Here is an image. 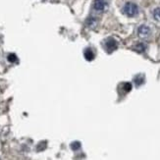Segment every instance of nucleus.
<instances>
[{
  "mask_svg": "<svg viewBox=\"0 0 160 160\" xmlns=\"http://www.w3.org/2000/svg\"><path fill=\"white\" fill-rule=\"evenodd\" d=\"M105 46H106V50H108V52H112L117 48V41L114 39L110 37L105 42Z\"/></svg>",
  "mask_w": 160,
  "mask_h": 160,
  "instance_id": "20e7f679",
  "label": "nucleus"
},
{
  "mask_svg": "<svg viewBox=\"0 0 160 160\" xmlns=\"http://www.w3.org/2000/svg\"><path fill=\"white\" fill-rule=\"evenodd\" d=\"M152 15H153V18H154L156 21H160V7L154 9Z\"/></svg>",
  "mask_w": 160,
  "mask_h": 160,
  "instance_id": "423d86ee",
  "label": "nucleus"
},
{
  "mask_svg": "<svg viewBox=\"0 0 160 160\" xmlns=\"http://www.w3.org/2000/svg\"><path fill=\"white\" fill-rule=\"evenodd\" d=\"M123 12L128 17H135L139 14V7L137 4L132 2L126 3L125 6L123 7Z\"/></svg>",
  "mask_w": 160,
  "mask_h": 160,
  "instance_id": "f257e3e1",
  "label": "nucleus"
},
{
  "mask_svg": "<svg viewBox=\"0 0 160 160\" xmlns=\"http://www.w3.org/2000/svg\"><path fill=\"white\" fill-rule=\"evenodd\" d=\"M123 87H124L125 93H129V91L132 90V84L130 83H126V84H124Z\"/></svg>",
  "mask_w": 160,
  "mask_h": 160,
  "instance_id": "6e6552de",
  "label": "nucleus"
},
{
  "mask_svg": "<svg viewBox=\"0 0 160 160\" xmlns=\"http://www.w3.org/2000/svg\"><path fill=\"white\" fill-rule=\"evenodd\" d=\"M18 60V58H17L16 54H9L8 55V61L9 62H16V61Z\"/></svg>",
  "mask_w": 160,
  "mask_h": 160,
  "instance_id": "0eeeda50",
  "label": "nucleus"
},
{
  "mask_svg": "<svg viewBox=\"0 0 160 160\" xmlns=\"http://www.w3.org/2000/svg\"><path fill=\"white\" fill-rule=\"evenodd\" d=\"M144 45L142 43H139L137 46H136V49H137L138 51H139V52H141V51H144Z\"/></svg>",
  "mask_w": 160,
  "mask_h": 160,
  "instance_id": "1a4fd4ad",
  "label": "nucleus"
},
{
  "mask_svg": "<svg viewBox=\"0 0 160 160\" xmlns=\"http://www.w3.org/2000/svg\"><path fill=\"white\" fill-rule=\"evenodd\" d=\"M138 35H139V36L142 37V39L147 37L149 35H150V29H149L147 26L142 25L138 29Z\"/></svg>",
  "mask_w": 160,
  "mask_h": 160,
  "instance_id": "7ed1b4c3",
  "label": "nucleus"
},
{
  "mask_svg": "<svg viewBox=\"0 0 160 160\" xmlns=\"http://www.w3.org/2000/svg\"><path fill=\"white\" fill-rule=\"evenodd\" d=\"M108 4L106 2V0H94L93 1V8L96 11L103 12L107 9Z\"/></svg>",
  "mask_w": 160,
  "mask_h": 160,
  "instance_id": "f03ea898",
  "label": "nucleus"
},
{
  "mask_svg": "<svg viewBox=\"0 0 160 160\" xmlns=\"http://www.w3.org/2000/svg\"><path fill=\"white\" fill-rule=\"evenodd\" d=\"M80 145H81L80 142H78V141L77 142H74V144H72V148L73 149H78V148L80 147Z\"/></svg>",
  "mask_w": 160,
  "mask_h": 160,
  "instance_id": "9d476101",
  "label": "nucleus"
},
{
  "mask_svg": "<svg viewBox=\"0 0 160 160\" xmlns=\"http://www.w3.org/2000/svg\"><path fill=\"white\" fill-rule=\"evenodd\" d=\"M84 58H86L87 61L93 60L94 54H93V50H91V49H87L86 51H84Z\"/></svg>",
  "mask_w": 160,
  "mask_h": 160,
  "instance_id": "39448f33",
  "label": "nucleus"
}]
</instances>
